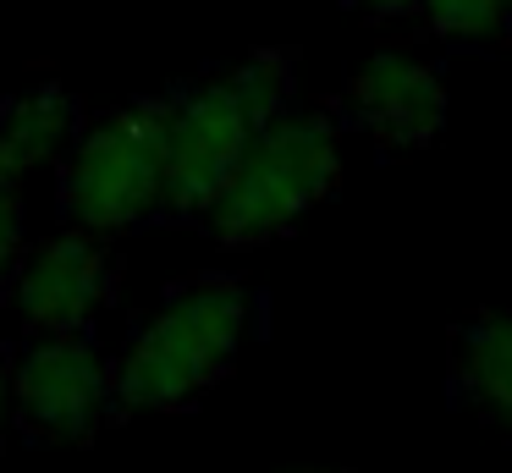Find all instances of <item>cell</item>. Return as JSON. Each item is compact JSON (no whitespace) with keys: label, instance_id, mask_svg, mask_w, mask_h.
I'll list each match as a JSON object with an SVG mask.
<instances>
[{"label":"cell","instance_id":"obj_9","mask_svg":"<svg viewBox=\"0 0 512 473\" xmlns=\"http://www.w3.org/2000/svg\"><path fill=\"white\" fill-rule=\"evenodd\" d=\"M72 127H78V99L61 83H39V88H28V94L6 99V105H0V154H6L17 182H23L34 165L56 160L72 143Z\"/></svg>","mask_w":512,"mask_h":473},{"label":"cell","instance_id":"obj_4","mask_svg":"<svg viewBox=\"0 0 512 473\" xmlns=\"http://www.w3.org/2000/svg\"><path fill=\"white\" fill-rule=\"evenodd\" d=\"M166 110L171 99H138L67 143L61 209L83 231L105 237L166 209Z\"/></svg>","mask_w":512,"mask_h":473},{"label":"cell","instance_id":"obj_1","mask_svg":"<svg viewBox=\"0 0 512 473\" xmlns=\"http://www.w3.org/2000/svg\"><path fill=\"white\" fill-rule=\"evenodd\" d=\"M298 94V55L254 50L232 72H215L171 94L166 110V215H204L232 165L270 116Z\"/></svg>","mask_w":512,"mask_h":473},{"label":"cell","instance_id":"obj_8","mask_svg":"<svg viewBox=\"0 0 512 473\" xmlns=\"http://www.w3.org/2000/svg\"><path fill=\"white\" fill-rule=\"evenodd\" d=\"M452 396L479 424L512 435V308H479L452 330Z\"/></svg>","mask_w":512,"mask_h":473},{"label":"cell","instance_id":"obj_12","mask_svg":"<svg viewBox=\"0 0 512 473\" xmlns=\"http://www.w3.org/2000/svg\"><path fill=\"white\" fill-rule=\"evenodd\" d=\"M353 11H364L369 22H402V17H419L424 0H347Z\"/></svg>","mask_w":512,"mask_h":473},{"label":"cell","instance_id":"obj_5","mask_svg":"<svg viewBox=\"0 0 512 473\" xmlns=\"http://www.w3.org/2000/svg\"><path fill=\"white\" fill-rule=\"evenodd\" d=\"M116 402V363L89 341V330L39 336L12 369V418L28 440L78 446L100 435Z\"/></svg>","mask_w":512,"mask_h":473},{"label":"cell","instance_id":"obj_11","mask_svg":"<svg viewBox=\"0 0 512 473\" xmlns=\"http://www.w3.org/2000/svg\"><path fill=\"white\" fill-rule=\"evenodd\" d=\"M23 253H28V237H23V198H17L12 187H0V297L12 292Z\"/></svg>","mask_w":512,"mask_h":473},{"label":"cell","instance_id":"obj_7","mask_svg":"<svg viewBox=\"0 0 512 473\" xmlns=\"http://www.w3.org/2000/svg\"><path fill=\"white\" fill-rule=\"evenodd\" d=\"M446 77L419 50H375L347 83V116L386 154H413L441 138L446 127Z\"/></svg>","mask_w":512,"mask_h":473},{"label":"cell","instance_id":"obj_6","mask_svg":"<svg viewBox=\"0 0 512 473\" xmlns=\"http://www.w3.org/2000/svg\"><path fill=\"white\" fill-rule=\"evenodd\" d=\"M12 297L34 336L89 330L116 297V259L100 242V231H61V237L23 253Z\"/></svg>","mask_w":512,"mask_h":473},{"label":"cell","instance_id":"obj_14","mask_svg":"<svg viewBox=\"0 0 512 473\" xmlns=\"http://www.w3.org/2000/svg\"><path fill=\"white\" fill-rule=\"evenodd\" d=\"M0 187H17V176H12V165H6V154H0Z\"/></svg>","mask_w":512,"mask_h":473},{"label":"cell","instance_id":"obj_15","mask_svg":"<svg viewBox=\"0 0 512 473\" xmlns=\"http://www.w3.org/2000/svg\"><path fill=\"white\" fill-rule=\"evenodd\" d=\"M303 473H331V468H303Z\"/></svg>","mask_w":512,"mask_h":473},{"label":"cell","instance_id":"obj_3","mask_svg":"<svg viewBox=\"0 0 512 473\" xmlns=\"http://www.w3.org/2000/svg\"><path fill=\"white\" fill-rule=\"evenodd\" d=\"M336 182H342V121L325 105H287L254 132L204 220L226 248H259L270 237H287L314 204L336 193Z\"/></svg>","mask_w":512,"mask_h":473},{"label":"cell","instance_id":"obj_2","mask_svg":"<svg viewBox=\"0 0 512 473\" xmlns=\"http://www.w3.org/2000/svg\"><path fill=\"white\" fill-rule=\"evenodd\" d=\"M254 325V297L237 275H193L166 297L116 363V402L177 413L232 374Z\"/></svg>","mask_w":512,"mask_h":473},{"label":"cell","instance_id":"obj_10","mask_svg":"<svg viewBox=\"0 0 512 473\" xmlns=\"http://www.w3.org/2000/svg\"><path fill=\"white\" fill-rule=\"evenodd\" d=\"M419 17L457 50L512 44V0H424Z\"/></svg>","mask_w":512,"mask_h":473},{"label":"cell","instance_id":"obj_13","mask_svg":"<svg viewBox=\"0 0 512 473\" xmlns=\"http://www.w3.org/2000/svg\"><path fill=\"white\" fill-rule=\"evenodd\" d=\"M6 396H12V374H6V358H0V424H6Z\"/></svg>","mask_w":512,"mask_h":473}]
</instances>
